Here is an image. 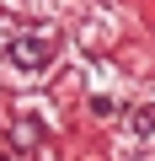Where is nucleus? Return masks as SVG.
Masks as SVG:
<instances>
[{"label":"nucleus","mask_w":155,"mask_h":161,"mask_svg":"<svg viewBox=\"0 0 155 161\" xmlns=\"http://www.w3.org/2000/svg\"><path fill=\"white\" fill-rule=\"evenodd\" d=\"M27 6L43 16H64V11H80V0H27Z\"/></svg>","instance_id":"f257e3e1"}]
</instances>
